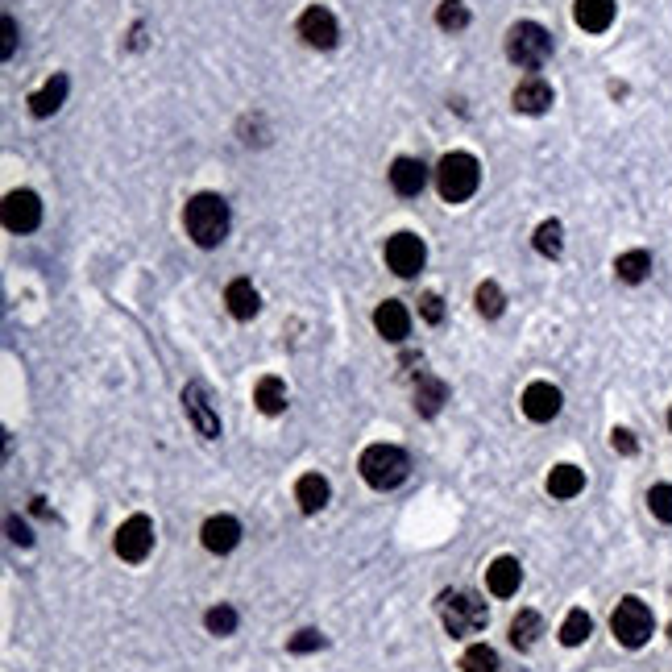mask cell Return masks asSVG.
Masks as SVG:
<instances>
[{
	"label": "cell",
	"mask_w": 672,
	"mask_h": 672,
	"mask_svg": "<svg viewBox=\"0 0 672 672\" xmlns=\"http://www.w3.org/2000/svg\"><path fill=\"white\" fill-rule=\"evenodd\" d=\"M183 224H187V237L200 249H216L229 237V204H224V195H216V191L191 195L183 208Z\"/></svg>",
	"instance_id": "1"
},
{
	"label": "cell",
	"mask_w": 672,
	"mask_h": 672,
	"mask_svg": "<svg viewBox=\"0 0 672 672\" xmlns=\"http://www.w3.org/2000/svg\"><path fill=\"white\" fill-rule=\"evenodd\" d=\"M436 610H440L444 631L453 635V639H469V635H478L490 623L486 602L478 594H469V590H444L436 598Z\"/></svg>",
	"instance_id": "2"
},
{
	"label": "cell",
	"mask_w": 672,
	"mask_h": 672,
	"mask_svg": "<svg viewBox=\"0 0 672 672\" xmlns=\"http://www.w3.org/2000/svg\"><path fill=\"white\" fill-rule=\"evenodd\" d=\"M478 183H482V166H478V158H473V154L453 150V154L440 158V166H436V187H440V195H444L448 204L469 200V195L478 191Z\"/></svg>",
	"instance_id": "3"
},
{
	"label": "cell",
	"mask_w": 672,
	"mask_h": 672,
	"mask_svg": "<svg viewBox=\"0 0 672 672\" xmlns=\"http://www.w3.org/2000/svg\"><path fill=\"white\" fill-rule=\"evenodd\" d=\"M407 469H411V461L395 444H370L366 453H361V478L374 490H395L407 478Z\"/></svg>",
	"instance_id": "4"
},
{
	"label": "cell",
	"mask_w": 672,
	"mask_h": 672,
	"mask_svg": "<svg viewBox=\"0 0 672 672\" xmlns=\"http://www.w3.org/2000/svg\"><path fill=\"white\" fill-rule=\"evenodd\" d=\"M610 631H614V639H619L623 648H643V643L652 639V631H656V619H652L648 602L623 598L610 614Z\"/></svg>",
	"instance_id": "5"
},
{
	"label": "cell",
	"mask_w": 672,
	"mask_h": 672,
	"mask_svg": "<svg viewBox=\"0 0 672 672\" xmlns=\"http://www.w3.org/2000/svg\"><path fill=\"white\" fill-rule=\"evenodd\" d=\"M507 54H511V63L536 71V67L548 63V54H552V34L536 21H519V25H511V34H507Z\"/></svg>",
	"instance_id": "6"
},
{
	"label": "cell",
	"mask_w": 672,
	"mask_h": 672,
	"mask_svg": "<svg viewBox=\"0 0 672 672\" xmlns=\"http://www.w3.org/2000/svg\"><path fill=\"white\" fill-rule=\"evenodd\" d=\"M154 548V523L146 515H129L121 527H117V556L129 560V565H142Z\"/></svg>",
	"instance_id": "7"
},
{
	"label": "cell",
	"mask_w": 672,
	"mask_h": 672,
	"mask_svg": "<svg viewBox=\"0 0 672 672\" xmlns=\"http://www.w3.org/2000/svg\"><path fill=\"white\" fill-rule=\"evenodd\" d=\"M424 258H428V249H424V241H419L415 233H395V237L386 241V266L395 270L399 278L419 274V270H424Z\"/></svg>",
	"instance_id": "8"
},
{
	"label": "cell",
	"mask_w": 672,
	"mask_h": 672,
	"mask_svg": "<svg viewBox=\"0 0 672 672\" xmlns=\"http://www.w3.org/2000/svg\"><path fill=\"white\" fill-rule=\"evenodd\" d=\"M183 407H187L191 428L200 432L204 440H216V436H220V415H216V407H212V399H208V390H204L200 382H187V390H183Z\"/></svg>",
	"instance_id": "9"
},
{
	"label": "cell",
	"mask_w": 672,
	"mask_h": 672,
	"mask_svg": "<svg viewBox=\"0 0 672 672\" xmlns=\"http://www.w3.org/2000/svg\"><path fill=\"white\" fill-rule=\"evenodd\" d=\"M42 224V200L34 191H9L5 195V229L9 233H34Z\"/></svg>",
	"instance_id": "10"
},
{
	"label": "cell",
	"mask_w": 672,
	"mask_h": 672,
	"mask_svg": "<svg viewBox=\"0 0 672 672\" xmlns=\"http://www.w3.org/2000/svg\"><path fill=\"white\" fill-rule=\"evenodd\" d=\"M299 38L307 46H316V50H332L336 38H341V30H336V17L328 9L312 5V9H303V17H299Z\"/></svg>",
	"instance_id": "11"
},
{
	"label": "cell",
	"mask_w": 672,
	"mask_h": 672,
	"mask_svg": "<svg viewBox=\"0 0 672 672\" xmlns=\"http://www.w3.org/2000/svg\"><path fill=\"white\" fill-rule=\"evenodd\" d=\"M560 390L552 386V382H531L527 390H523V415L527 419H536V424H548V419H556L560 415Z\"/></svg>",
	"instance_id": "12"
},
{
	"label": "cell",
	"mask_w": 672,
	"mask_h": 672,
	"mask_svg": "<svg viewBox=\"0 0 672 672\" xmlns=\"http://www.w3.org/2000/svg\"><path fill=\"white\" fill-rule=\"evenodd\" d=\"M374 328L378 336H386V341H407V332H411V312L399 303V299H386L378 303V312H374Z\"/></svg>",
	"instance_id": "13"
},
{
	"label": "cell",
	"mask_w": 672,
	"mask_h": 672,
	"mask_svg": "<svg viewBox=\"0 0 672 672\" xmlns=\"http://www.w3.org/2000/svg\"><path fill=\"white\" fill-rule=\"evenodd\" d=\"M515 108L519 112H527V117H540V112H548L552 108V83L548 79H540V75H527L519 88H515Z\"/></svg>",
	"instance_id": "14"
},
{
	"label": "cell",
	"mask_w": 672,
	"mask_h": 672,
	"mask_svg": "<svg viewBox=\"0 0 672 672\" xmlns=\"http://www.w3.org/2000/svg\"><path fill=\"white\" fill-rule=\"evenodd\" d=\"M200 540H204L208 552H233L241 544V523L233 515H212L200 531Z\"/></svg>",
	"instance_id": "15"
},
{
	"label": "cell",
	"mask_w": 672,
	"mask_h": 672,
	"mask_svg": "<svg viewBox=\"0 0 672 672\" xmlns=\"http://www.w3.org/2000/svg\"><path fill=\"white\" fill-rule=\"evenodd\" d=\"M519 581H523V565L515 556H498L494 565L486 569V585H490V594L494 598H511L519 594Z\"/></svg>",
	"instance_id": "16"
},
{
	"label": "cell",
	"mask_w": 672,
	"mask_h": 672,
	"mask_svg": "<svg viewBox=\"0 0 672 672\" xmlns=\"http://www.w3.org/2000/svg\"><path fill=\"white\" fill-rule=\"evenodd\" d=\"M428 183V166L419 158H395V166H390V187H395L399 195H419Z\"/></svg>",
	"instance_id": "17"
},
{
	"label": "cell",
	"mask_w": 672,
	"mask_h": 672,
	"mask_svg": "<svg viewBox=\"0 0 672 672\" xmlns=\"http://www.w3.org/2000/svg\"><path fill=\"white\" fill-rule=\"evenodd\" d=\"M224 303H229V312H233L237 320H254V316L262 312V295L254 291V283H249V278H233L229 291H224Z\"/></svg>",
	"instance_id": "18"
},
{
	"label": "cell",
	"mask_w": 672,
	"mask_h": 672,
	"mask_svg": "<svg viewBox=\"0 0 672 672\" xmlns=\"http://www.w3.org/2000/svg\"><path fill=\"white\" fill-rule=\"evenodd\" d=\"M67 88H71L67 75H50L42 88L30 96V112H34V117H54V112L63 108V100H67Z\"/></svg>",
	"instance_id": "19"
},
{
	"label": "cell",
	"mask_w": 672,
	"mask_h": 672,
	"mask_svg": "<svg viewBox=\"0 0 672 672\" xmlns=\"http://www.w3.org/2000/svg\"><path fill=\"white\" fill-rule=\"evenodd\" d=\"M577 25L585 34H602L614 25V0H577V9H573Z\"/></svg>",
	"instance_id": "20"
},
{
	"label": "cell",
	"mask_w": 672,
	"mask_h": 672,
	"mask_svg": "<svg viewBox=\"0 0 672 672\" xmlns=\"http://www.w3.org/2000/svg\"><path fill=\"white\" fill-rule=\"evenodd\" d=\"M295 498H299L303 515H316V511L328 507V482L320 478V473H303V478L295 482Z\"/></svg>",
	"instance_id": "21"
},
{
	"label": "cell",
	"mask_w": 672,
	"mask_h": 672,
	"mask_svg": "<svg viewBox=\"0 0 672 672\" xmlns=\"http://www.w3.org/2000/svg\"><path fill=\"white\" fill-rule=\"evenodd\" d=\"M254 403H258L262 415H283V411H287V382H283V378H274V374L258 378V386H254Z\"/></svg>",
	"instance_id": "22"
},
{
	"label": "cell",
	"mask_w": 672,
	"mask_h": 672,
	"mask_svg": "<svg viewBox=\"0 0 672 672\" xmlns=\"http://www.w3.org/2000/svg\"><path fill=\"white\" fill-rule=\"evenodd\" d=\"M444 399H448V386L440 378H432V374H419V382H415V411L419 415H436L444 407Z\"/></svg>",
	"instance_id": "23"
},
{
	"label": "cell",
	"mask_w": 672,
	"mask_h": 672,
	"mask_svg": "<svg viewBox=\"0 0 672 672\" xmlns=\"http://www.w3.org/2000/svg\"><path fill=\"white\" fill-rule=\"evenodd\" d=\"M544 635V619L536 610H519L515 619H511V643L519 652H527V648H536V639Z\"/></svg>",
	"instance_id": "24"
},
{
	"label": "cell",
	"mask_w": 672,
	"mask_h": 672,
	"mask_svg": "<svg viewBox=\"0 0 672 672\" xmlns=\"http://www.w3.org/2000/svg\"><path fill=\"white\" fill-rule=\"evenodd\" d=\"M585 490V473L577 465H556L548 473V494L552 498H577Z\"/></svg>",
	"instance_id": "25"
},
{
	"label": "cell",
	"mask_w": 672,
	"mask_h": 672,
	"mask_svg": "<svg viewBox=\"0 0 672 672\" xmlns=\"http://www.w3.org/2000/svg\"><path fill=\"white\" fill-rule=\"evenodd\" d=\"M614 274H619V283H643V278L652 274V254L648 249H631V254H619V262H614Z\"/></svg>",
	"instance_id": "26"
},
{
	"label": "cell",
	"mask_w": 672,
	"mask_h": 672,
	"mask_svg": "<svg viewBox=\"0 0 672 672\" xmlns=\"http://www.w3.org/2000/svg\"><path fill=\"white\" fill-rule=\"evenodd\" d=\"M590 631H594V619L585 610H569V619L560 623V643L565 648H581L585 639H590Z\"/></svg>",
	"instance_id": "27"
},
{
	"label": "cell",
	"mask_w": 672,
	"mask_h": 672,
	"mask_svg": "<svg viewBox=\"0 0 672 672\" xmlns=\"http://www.w3.org/2000/svg\"><path fill=\"white\" fill-rule=\"evenodd\" d=\"M436 25L448 34H457L469 25V9H465V0H440V9H436Z\"/></svg>",
	"instance_id": "28"
},
{
	"label": "cell",
	"mask_w": 672,
	"mask_h": 672,
	"mask_svg": "<svg viewBox=\"0 0 672 672\" xmlns=\"http://www.w3.org/2000/svg\"><path fill=\"white\" fill-rule=\"evenodd\" d=\"M536 249L544 258H560V249H565V229H560V220H544L536 229Z\"/></svg>",
	"instance_id": "29"
},
{
	"label": "cell",
	"mask_w": 672,
	"mask_h": 672,
	"mask_svg": "<svg viewBox=\"0 0 672 672\" xmlns=\"http://www.w3.org/2000/svg\"><path fill=\"white\" fill-rule=\"evenodd\" d=\"M461 668L465 672H498V652L486 648V643H473V648H465V656H461Z\"/></svg>",
	"instance_id": "30"
},
{
	"label": "cell",
	"mask_w": 672,
	"mask_h": 672,
	"mask_svg": "<svg viewBox=\"0 0 672 672\" xmlns=\"http://www.w3.org/2000/svg\"><path fill=\"white\" fill-rule=\"evenodd\" d=\"M473 303H478V312H482L486 320L502 316V307H507V299H502L498 283H482V287H478V295H473Z\"/></svg>",
	"instance_id": "31"
},
{
	"label": "cell",
	"mask_w": 672,
	"mask_h": 672,
	"mask_svg": "<svg viewBox=\"0 0 672 672\" xmlns=\"http://www.w3.org/2000/svg\"><path fill=\"white\" fill-rule=\"evenodd\" d=\"M204 627H208L212 635H233V631H237V610H233V606H212V610L204 614Z\"/></svg>",
	"instance_id": "32"
},
{
	"label": "cell",
	"mask_w": 672,
	"mask_h": 672,
	"mask_svg": "<svg viewBox=\"0 0 672 672\" xmlns=\"http://www.w3.org/2000/svg\"><path fill=\"white\" fill-rule=\"evenodd\" d=\"M648 507H652V515L660 523H672V486L668 482H660V486L648 490Z\"/></svg>",
	"instance_id": "33"
},
{
	"label": "cell",
	"mask_w": 672,
	"mask_h": 672,
	"mask_svg": "<svg viewBox=\"0 0 672 672\" xmlns=\"http://www.w3.org/2000/svg\"><path fill=\"white\" fill-rule=\"evenodd\" d=\"M419 316H424L428 324H440V320H444V299H440L436 291H428L424 299H419Z\"/></svg>",
	"instance_id": "34"
},
{
	"label": "cell",
	"mask_w": 672,
	"mask_h": 672,
	"mask_svg": "<svg viewBox=\"0 0 672 672\" xmlns=\"http://www.w3.org/2000/svg\"><path fill=\"white\" fill-rule=\"evenodd\" d=\"M287 648L291 652H316V648H324V635L320 631H299V635H291Z\"/></svg>",
	"instance_id": "35"
},
{
	"label": "cell",
	"mask_w": 672,
	"mask_h": 672,
	"mask_svg": "<svg viewBox=\"0 0 672 672\" xmlns=\"http://www.w3.org/2000/svg\"><path fill=\"white\" fill-rule=\"evenodd\" d=\"M610 444H614V453H623V457H631L635 448H639V444H635V436H631L627 428H614V432H610Z\"/></svg>",
	"instance_id": "36"
},
{
	"label": "cell",
	"mask_w": 672,
	"mask_h": 672,
	"mask_svg": "<svg viewBox=\"0 0 672 672\" xmlns=\"http://www.w3.org/2000/svg\"><path fill=\"white\" fill-rule=\"evenodd\" d=\"M13 46H17V21L5 17V50H0V54H5V59H13Z\"/></svg>",
	"instance_id": "37"
},
{
	"label": "cell",
	"mask_w": 672,
	"mask_h": 672,
	"mask_svg": "<svg viewBox=\"0 0 672 672\" xmlns=\"http://www.w3.org/2000/svg\"><path fill=\"white\" fill-rule=\"evenodd\" d=\"M9 531H13V544H30V531H25L21 519H9Z\"/></svg>",
	"instance_id": "38"
},
{
	"label": "cell",
	"mask_w": 672,
	"mask_h": 672,
	"mask_svg": "<svg viewBox=\"0 0 672 672\" xmlns=\"http://www.w3.org/2000/svg\"><path fill=\"white\" fill-rule=\"evenodd\" d=\"M668 428H672V411H668Z\"/></svg>",
	"instance_id": "39"
}]
</instances>
